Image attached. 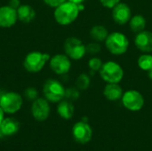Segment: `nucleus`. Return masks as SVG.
I'll use <instances>...</instances> for the list:
<instances>
[{
    "instance_id": "9d476101",
    "label": "nucleus",
    "mask_w": 152,
    "mask_h": 151,
    "mask_svg": "<svg viewBox=\"0 0 152 151\" xmlns=\"http://www.w3.org/2000/svg\"><path fill=\"white\" fill-rule=\"evenodd\" d=\"M50 105L46 99L37 98L33 101L31 113L33 117L37 121H45L50 115Z\"/></svg>"
},
{
    "instance_id": "423d86ee",
    "label": "nucleus",
    "mask_w": 152,
    "mask_h": 151,
    "mask_svg": "<svg viewBox=\"0 0 152 151\" xmlns=\"http://www.w3.org/2000/svg\"><path fill=\"white\" fill-rule=\"evenodd\" d=\"M22 102L21 96L15 92H8L0 96V107L4 113H16L20 109Z\"/></svg>"
},
{
    "instance_id": "2eb2a0df",
    "label": "nucleus",
    "mask_w": 152,
    "mask_h": 151,
    "mask_svg": "<svg viewBox=\"0 0 152 151\" xmlns=\"http://www.w3.org/2000/svg\"><path fill=\"white\" fill-rule=\"evenodd\" d=\"M0 129L4 136H12L18 133L20 129V123L12 117L4 118L0 124Z\"/></svg>"
},
{
    "instance_id": "a878e982",
    "label": "nucleus",
    "mask_w": 152,
    "mask_h": 151,
    "mask_svg": "<svg viewBox=\"0 0 152 151\" xmlns=\"http://www.w3.org/2000/svg\"><path fill=\"white\" fill-rule=\"evenodd\" d=\"M101 51V45L96 42H92L86 45V53L90 54H96L100 53Z\"/></svg>"
},
{
    "instance_id": "4468645a",
    "label": "nucleus",
    "mask_w": 152,
    "mask_h": 151,
    "mask_svg": "<svg viewBox=\"0 0 152 151\" xmlns=\"http://www.w3.org/2000/svg\"><path fill=\"white\" fill-rule=\"evenodd\" d=\"M18 20L17 10L12 8L9 5L0 7V27L10 28L16 23Z\"/></svg>"
},
{
    "instance_id": "ddd939ff",
    "label": "nucleus",
    "mask_w": 152,
    "mask_h": 151,
    "mask_svg": "<svg viewBox=\"0 0 152 151\" xmlns=\"http://www.w3.org/2000/svg\"><path fill=\"white\" fill-rule=\"evenodd\" d=\"M134 44L142 53H152V32L142 30L137 33L134 38Z\"/></svg>"
},
{
    "instance_id": "cd10ccee",
    "label": "nucleus",
    "mask_w": 152,
    "mask_h": 151,
    "mask_svg": "<svg viewBox=\"0 0 152 151\" xmlns=\"http://www.w3.org/2000/svg\"><path fill=\"white\" fill-rule=\"evenodd\" d=\"M46 4H48L51 7H57L62 3H64L66 0H44Z\"/></svg>"
},
{
    "instance_id": "c85d7f7f",
    "label": "nucleus",
    "mask_w": 152,
    "mask_h": 151,
    "mask_svg": "<svg viewBox=\"0 0 152 151\" xmlns=\"http://www.w3.org/2000/svg\"><path fill=\"white\" fill-rule=\"evenodd\" d=\"M8 5L11 6L12 8L17 10V9L20 6V0H10Z\"/></svg>"
},
{
    "instance_id": "4be33fe9",
    "label": "nucleus",
    "mask_w": 152,
    "mask_h": 151,
    "mask_svg": "<svg viewBox=\"0 0 152 151\" xmlns=\"http://www.w3.org/2000/svg\"><path fill=\"white\" fill-rule=\"evenodd\" d=\"M91 84V79L88 75L83 73L78 76V77L76 80V87L78 90H86Z\"/></svg>"
},
{
    "instance_id": "c756f323",
    "label": "nucleus",
    "mask_w": 152,
    "mask_h": 151,
    "mask_svg": "<svg viewBox=\"0 0 152 151\" xmlns=\"http://www.w3.org/2000/svg\"><path fill=\"white\" fill-rule=\"evenodd\" d=\"M4 110L2 109V108L0 107V124L2 123V121H3V119H4Z\"/></svg>"
},
{
    "instance_id": "473e14b6",
    "label": "nucleus",
    "mask_w": 152,
    "mask_h": 151,
    "mask_svg": "<svg viewBox=\"0 0 152 151\" xmlns=\"http://www.w3.org/2000/svg\"><path fill=\"white\" fill-rule=\"evenodd\" d=\"M4 133H2L1 129H0V139H2V138H4Z\"/></svg>"
},
{
    "instance_id": "1a4fd4ad",
    "label": "nucleus",
    "mask_w": 152,
    "mask_h": 151,
    "mask_svg": "<svg viewBox=\"0 0 152 151\" xmlns=\"http://www.w3.org/2000/svg\"><path fill=\"white\" fill-rule=\"evenodd\" d=\"M72 134L77 142L80 144H86L91 141L93 136V130L88 123L80 121L74 125L72 128Z\"/></svg>"
},
{
    "instance_id": "20e7f679",
    "label": "nucleus",
    "mask_w": 152,
    "mask_h": 151,
    "mask_svg": "<svg viewBox=\"0 0 152 151\" xmlns=\"http://www.w3.org/2000/svg\"><path fill=\"white\" fill-rule=\"evenodd\" d=\"M51 59L48 53H43L40 52L29 53L24 60L23 66L28 72L37 73L39 72L45 65V63Z\"/></svg>"
},
{
    "instance_id": "6e6552de",
    "label": "nucleus",
    "mask_w": 152,
    "mask_h": 151,
    "mask_svg": "<svg viewBox=\"0 0 152 151\" xmlns=\"http://www.w3.org/2000/svg\"><path fill=\"white\" fill-rule=\"evenodd\" d=\"M121 99L124 107L131 111H139L144 106V98L142 94L136 90L125 92Z\"/></svg>"
},
{
    "instance_id": "f8f14e48",
    "label": "nucleus",
    "mask_w": 152,
    "mask_h": 151,
    "mask_svg": "<svg viewBox=\"0 0 152 151\" xmlns=\"http://www.w3.org/2000/svg\"><path fill=\"white\" fill-rule=\"evenodd\" d=\"M112 18L117 24L125 25L132 18V11L126 3H118L112 8Z\"/></svg>"
},
{
    "instance_id": "6ab92c4d",
    "label": "nucleus",
    "mask_w": 152,
    "mask_h": 151,
    "mask_svg": "<svg viewBox=\"0 0 152 151\" xmlns=\"http://www.w3.org/2000/svg\"><path fill=\"white\" fill-rule=\"evenodd\" d=\"M129 26L132 31L135 33H139L144 30L146 27V19L142 14H135L132 16L131 20H129Z\"/></svg>"
},
{
    "instance_id": "9b49d317",
    "label": "nucleus",
    "mask_w": 152,
    "mask_h": 151,
    "mask_svg": "<svg viewBox=\"0 0 152 151\" xmlns=\"http://www.w3.org/2000/svg\"><path fill=\"white\" fill-rule=\"evenodd\" d=\"M50 67L55 74L65 75L69 71L71 62L67 55L56 54L50 59Z\"/></svg>"
},
{
    "instance_id": "7c9ffc66",
    "label": "nucleus",
    "mask_w": 152,
    "mask_h": 151,
    "mask_svg": "<svg viewBox=\"0 0 152 151\" xmlns=\"http://www.w3.org/2000/svg\"><path fill=\"white\" fill-rule=\"evenodd\" d=\"M68 1H70L74 4H83V2L85 0H68Z\"/></svg>"
},
{
    "instance_id": "b1692460",
    "label": "nucleus",
    "mask_w": 152,
    "mask_h": 151,
    "mask_svg": "<svg viewBox=\"0 0 152 151\" xmlns=\"http://www.w3.org/2000/svg\"><path fill=\"white\" fill-rule=\"evenodd\" d=\"M102 64V61L98 57H93L88 61V67L92 71H100Z\"/></svg>"
},
{
    "instance_id": "f257e3e1",
    "label": "nucleus",
    "mask_w": 152,
    "mask_h": 151,
    "mask_svg": "<svg viewBox=\"0 0 152 151\" xmlns=\"http://www.w3.org/2000/svg\"><path fill=\"white\" fill-rule=\"evenodd\" d=\"M79 12L78 4L70 1H65L59 6L55 7L54 19L60 25L67 26L77 20Z\"/></svg>"
},
{
    "instance_id": "7ed1b4c3",
    "label": "nucleus",
    "mask_w": 152,
    "mask_h": 151,
    "mask_svg": "<svg viewBox=\"0 0 152 151\" xmlns=\"http://www.w3.org/2000/svg\"><path fill=\"white\" fill-rule=\"evenodd\" d=\"M99 72L101 77L107 83L118 84L124 77L123 68L113 61L103 63Z\"/></svg>"
},
{
    "instance_id": "393cba45",
    "label": "nucleus",
    "mask_w": 152,
    "mask_h": 151,
    "mask_svg": "<svg viewBox=\"0 0 152 151\" xmlns=\"http://www.w3.org/2000/svg\"><path fill=\"white\" fill-rule=\"evenodd\" d=\"M24 95H25V97H26L28 100H29V101H35V100L37 99L38 93H37V91L35 88H33V87H28V88H27V89L25 90Z\"/></svg>"
},
{
    "instance_id": "a211bd4d",
    "label": "nucleus",
    "mask_w": 152,
    "mask_h": 151,
    "mask_svg": "<svg viewBox=\"0 0 152 151\" xmlns=\"http://www.w3.org/2000/svg\"><path fill=\"white\" fill-rule=\"evenodd\" d=\"M74 106L71 103V101L66 100V101H61L58 107H57V112L59 116L64 119H70L74 115Z\"/></svg>"
},
{
    "instance_id": "f3484780",
    "label": "nucleus",
    "mask_w": 152,
    "mask_h": 151,
    "mask_svg": "<svg viewBox=\"0 0 152 151\" xmlns=\"http://www.w3.org/2000/svg\"><path fill=\"white\" fill-rule=\"evenodd\" d=\"M17 16L21 22L29 23L35 19L36 12L33 7L28 4H20L17 9Z\"/></svg>"
},
{
    "instance_id": "2f4dec72",
    "label": "nucleus",
    "mask_w": 152,
    "mask_h": 151,
    "mask_svg": "<svg viewBox=\"0 0 152 151\" xmlns=\"http://www.w3.org/2000/svg\"><path fill=\"white\" fill-rule=\"evenodd\" d=\"M148 75H149V77H150L151 79H152V68L148 71Z\"/></svg>"
},
{
    "instance_id": "412c9836",
    "label": "nucleus",
    "mask_w": 152,
    "mask_h": 151,
    "mask_svg": "<svg viewBox=\"0 0 152 151\" xmlns=\"http://www.w3.org/2000/svg\"><path fill=\"white\" fill-rule=\"evenodd\" d=\"M138 67L144 71H149L152 68V55L150 53H144L138 59Z\"/></svg>"
},
{
    "instance_id": "0eeeda50",
    "label": "nucleus",
    "mask_w": 152,
    "mask_h": 151,
    "mask_svg": "<svg viewBox=\"0 0 152 151\" xmlns=\"http://www.w3.org/2000/svg\"><path fill=\"white\" fill-rule=\"evenodd\" d=\"M64 51L66 55L75 61L81 60L86 53V45L75 36L68 37L64 43Z\"/></svg>"
},
{
    "instance_id": "aec40b11",
    "label": "nucleus",
    "mask_w": 152,
    "mask_h": 151,
    "mask_svg": "<svg viewBox=\"0 0 152 151\" xmlns=\"http://www.w3.org/2000/svg\"><path fill=\"white\" fill-rule=\"evenodd\" d=\"M91 37L96 42H102L105 41L109 36L108 29L102 25H95L90 30Z\"/></svg>"
},
{
    "instance_id": "dca6fc26",
    "label": "nucleus",
    "mask_w": 152,
    "mask_h": 151,
    "mask_svg": "<svg viewBox=\"0 0 152 151\" xmlns=\"http://www.w3.org/2000/svg\"><path fill=\"white\" fill-rule=\"evenodd\" d=\"M103 94L105 98L109 101H115L122 98L123 96V89L118 84H111L108 83L104 87Z\"/></svg>"
},
{
    "instance_id": "5701e85b",
    "label": "nucleus",
    "mask_w": 152,
    "mask_h": 151,
    "mask_svg": "<svg viewBox=\"0 0 152 151\" xmlns=\"http://www.w3.org/2000/svg\"><path fill=\"white\" fill-rule=\"evenodd\" d=\"M79 96L80 94H79V91L77 88L70 87V88L66 89L65 91V98L69 101H77L79 98Z\"/></svg>"
},
{
    "instance_id": "39448f33",
    "label": "nucleus",
    "mask_w": 152,
    "mask_h": 151,
    "mask_svg": "<svg viewBox=\"0 0 152 151\" xmlns=\"http://www.w3.org/2000/svg\"><path fill=\"white\" fill-rule=\"evenodd\" d=\"M66 89L63 87L62 84L56 79H48L45 81L43 93L45 99L51 102H60L65 98Z\"/></svg>"
},
{
    "instance_id": "bb28decb",
    "label": "nucleus",
    "mask_w": 152,
    "mask_h": 151,
    "mask_svg": "<svg viewBox=\"0 0 152 151\" xmlns=\"http://www.w3.org/2000/svg\"><path fill=\"white\" fill-rule=\"evenodd\" d=\"M100 2L104 7L112 9L115 5L120 3V0H100Z\"/></svg>"
},
{
    "instance_id": "f03ea898",
    "label": "nucleus",
    "mask_w": 152,
    "mask_h": 151,
    "mask_svg": "<svg viewBox=\"0 0 152 151\" xmlns=\"http://www.w3.org/2000/svg\"><path fill=\"white\" fill-rule=\"evenodd\" d=\"M105 45L110 53L114 55H121L127 52L129 40L126 36L121 32H112L109 34L106 38Z\"/></svg>"
}]
</instances>
